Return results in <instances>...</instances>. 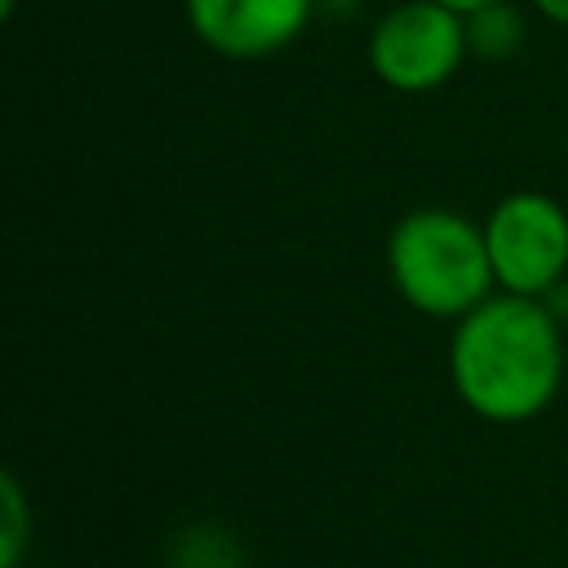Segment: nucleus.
I'll return each instance as SVG.
<instances>
[{
	"label": "nucleus",
	"mask_w": 568,
	"mask_h": 568,
	"mask_svg": "<svg viewBox=\"0 0 568 568\" xmlns=\"http://www.w3.org/2000/svg\"><path fill=\"white\" fill-rule=\"evenodd\" d=\"M501 293L546 297L568 271V209L546 191H510L484 217Z\"/></svg>",
	"instance_id": "nucleus-4"
},
{
	"label": "nucleus",
	"mask_w": 568,
	"mask_h": 568,
	"mask_svg": "<svg viewBox=\"0 0 568 568\" xmlns=\"http://www.w3.org/2000/svg\"><path fill=\"white\" fill-rule=\"evenodd\" d=\"M466 44L475 58L501 62L510 53H519L524 44V13L510 0H493L475 13H466Z\"/></svg>",
	"instance_id": "nucleus-6"
},
{
	"label": "nucleus",
	"mask_w": 568,
	"mask_h": 568,
	"mask_svg": "<svg viewBox=\"0 0 568 568\" xmlns=\"http://www.w3.org/2000/svg\"><path fill=\"white\" fill-rule=\"evenodd\" d=\"M439 4H448V9H457V13H475V9H484V4H493V0H439Z\"/></svg>",
	"instance_id": "nucleus-9"
},
{
	"label": "nucleus",
	"mask_w": 568,
	"mask_h": 568,
	"mask_svg": "<svg viewBox=\"0 0 568 568\" xmlns=\"http://www.w3.org/2000/svg\"><path fill=\"white\" fill-rule=\"evenodd\" d=\"M31 541V506L18 475L0 479V568H18Z\"/></svg>",
	"instance_id": "nucleus-7"
},
{
	"label": "nucleus",
	"mask_w": 568,
	"mask_h": 568,
	"mask_svg": "<svg viewBox=\"0 0 568 568\" xmlns=\"http://www.w3.org/2000/svg\"><path fill=\"white\" fill-rule=\"evenodd\" d=\"M532 9H537L550 27H564V31H568V0H532Z\"/></svg>",
	"instance_id": "nucleus-8"
},
{
	"label": "nucleus",
	"mask_w": 568,
	"mask_h": 568,
	"mask_svg": "<svg viewBox=\"0 0 568 568\" xmlns=\"http://www.w3.org/2000/svg\"><path fill=\"white\" fill-rule=\"evenodd\" d=\"M182 9L195 40L231 62L284 53L315 18V0H182Z\"/></svg>",
	"instance_id": "nucleus-5"
},
{
	"label": "nucleus",
	"mask_w": 568,
	"mask_h": 568,
	"mask_svg": "<svg viewBox=\"0 0 568 568\" xmlns=\"http://www.w3.org/2000/svg\"><path fill=\"white\" fill-rule=\"evenodd\" d=\"M470 58L466 13L439 0H404L368 31V67L395 93H430Z\"/></svg>",
	"instance_id": "nucleus-3"
},
{
	"label": "nucleus",
	"mask_w": 568,
	"mask_h": 568,
	"mask_svg": "<svg viewBox=\"0 0 568 568\" xmlns=\"http://www.w3.org/2000/svg\"><path fill=\"white\" fill-rule=\"evenodd\" d=\"M386 275L395 293L430 320H462L497 293L484 222L457 209H413L386 235Z\"/></svg>",
	"instance_id": "nucleus-2"
},
{
	"label": "nucleus",
	"mask_w": 568,
	"mask_h": 568,
	"mask_svg": "<svg viewBox=\"0 0 568 568\" xmlns=\"http://www.w3.org/2000/svg\"><path fill=\"white\" fill-rule=\"evenodd\" d=\"M453 324L448 377L475 417L519 426L555 399L564 382V333L546 297L497 288Z\"/></svg>",
	"instance_id": "nucleus-1"
}]
</instances>
